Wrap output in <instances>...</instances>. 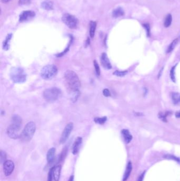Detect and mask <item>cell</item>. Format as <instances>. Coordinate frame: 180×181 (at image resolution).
<instances>
[{
  "mask_svg": "<svg viewBox=\"0 0 180 181\" xmlns=\"http://www.w3.org/2000/svg\"><path fill=\"white\" fill-rule=\"evenodd\" d=\"M175 116L176 118H180V111H178L175 113Z\"/></svg>",
  "mask_w": 180,
  "mask_h": 181,
  "instance_id": "obj_36",
  "label": "cell"
},
{
  "mask_svg": "<svg viewBox=\"0 0 180 181\" xmlns=\"http://www.w3.org/2000/svg\"><path fill=\"white\" fill-rule=\"evenodd\" d=\"M112 15H113L114 18H119L120 17H122L124 15V11L121 7L117 8L113 11Z\"/></svg>",
  "mask_w": 180,
  "mask_h": 181,
  "instance_id": "obj_17",
  "label": "cell"
},
{
  "mask_svg": "<svg viewBox=\"0 0 180 181\" xmlns=\"http://www.w3.org/2000/svg\"><path fill=\"white\" fill-rule=\"evenodd\" d=\"M55 154H56V148L54 147L51 148L48 151L46 154V159L48 164H51L54 161L55 158Z\"/></svg>",
  "mask_w": 180,
  "mask_h": 181,
  "instance_id": "obj_14",
  "label": "cell"
},
{
  "mask_svg": "<svg viewBox=\"0 0 180 181\" xmlns=\"http://www.w3.org/2000/svg\"><path fill=\"white\" fill-rule=\"evenodd\" d=\"M172 98L174 104L180 103V94L177 92H173L172 93Z\"/></svg>",
  "mask_w": 180,
  "mask_h": 181,
  "instance_id": "obj_20",
  "label": "cell"
},
{
  "mask_svg": "<svg viewBox=\"0 0 180 181\" xmlns=\"http://www.w3.org/2000/svg\"><path fill=\"white\" fill-rule=\"evenodd\" d=\"M143 27H144L145 29H146V30L147 36L149 37L150 36V26H149V24L145 23V24H143Z\"/></svg>",
  "mask_w": 180,
  "mask_h": 181,
  "instance_id": "obj_32",
  "label": "cell"
},
{
  "mask_svg": "<svg viewBox=\"0 0 180 181\" xmlns=\"http://www.w3.org/2000/svg\"><path fill=\"white\" fill-rule=\"evenodd\" d=\"M10 0H2V2L4 3H8V2H9Z\"/></svg>",
  "mask_w": 180,
  "mask_h": 181,
  "instance_id": "obj_38",
  "label": "cell"
},
{
  "mask_svg": "<svg viewBox=\"0 0 180 181\" xmlns=\"http://www.w3.org/2000/svg\"><path fill=\"white\" fill-rule=\"evenodd\" d=\"M15 165L11 160H7L3 163V170L5 176H10L14 170Z\"/></svg>",
  "mask_w": 180,
  "mask_h": 181,
  "instance_id": "obj_9",
  "label": "cell"
},
{
  "mask_svg": "<svg viewBox=\"0 0 180 181\" xmlns=\"http://www.w3.org/2000/svg\"><path fill=\"white\" fill-rule=\"evenodd\" d=\"M1 163L2 164L5 162V161L6 160V154L5 153V152L3 151V150H1Z\"/></svg>",
  "mask_w": 180,
  "mask_h": 181,
  "instance_id": "obj_27",
  "label": "cell"
},
{
  "mask_svg": "<svg viewBox=\"0 0 180 181\" xmlns=\"http://www.w3.org/2000/svg\"><path fill=\"white\" fill-rule=\"evenodd\" d=\"M64 78L71 92L79 90L81 83L76 73L71 70H68L64 73Z\"/></svg>",
  "mask_w": 180,
  "mask_h": 181,
  "instance_id": "obj_2",
  "label": "cell"
},
{
  "mask_svg": "<svg viewBox=\"0 0 180 181\" xmlns=\"http://www.w3.org/2000/svg\"><path fill=\"white\" fill-rule=\"evenodd\" d=\"M67 151H68V148L67 147H65L63 149V150L62 151L61 153L60 154V155L59 156V160L60 161L64 160V158L66 157L67 155Z\"/></svg>",
  "mask_w": 180,
  "mask_h": 181,
  "instance_id": "obj_25",
  "label": "cell"
},
{
  "mask_svg": "<svg viewBox=\"0 0 180 181\" xmlns=\"http://www.w3.org/2000/svg\"><path fill=\"white\" fill-rule=\"evenodd\" d=\"M36 16V13L32 11H24L21 13L19 17V21L20 22L29 21L34 18Z\"/></svg>",
  "mask_w": 180,
  "mask_h": 181,
  "instance_id": "obj_10",
  "label": "cell"
},
{
  "mask_svg": "<svg viewBox=\"0 0 180 181\" xmlns=\"http://www.w3.org/2000/svg\"><path fill=\"white\" fill-rule=\"evenodd\" d=\"M62 20L67 27L71 29L77 28L79 23L78 20L75 16L69 13H65L64 14L62 17Z\"/></svg>",
  "mask_w": 180,
  "mask_h": 181,
  "instance_id": "obj_7",
  "label": "cell"
},
{
  "mask_svg": "<svg viewBox=\"0 0 180 181\" xmlns=\"http://www.w3.org/2000/svg\"><path fill=\"white\" fill-rule=\"evenodd\" d=\"M10 78L15 83H24L26 80V74L23 68L16 67L11 69Z\"/></svg>",
  "mask_w": 180,
  "mask_h": 181,
  "instance_id": "obj_4",
  "label": "cell"
},
{
  "mask_svg": "<svg viewBox=\"0 0 180 181\" xmlns=\"http://www.w3.org/2000/svg\"><path fill=\"white\" fill-rule=\"evenodd\" d=\"M82 142V139L81 137H78L75 142L73 144L72 148V153L74 155H77L80 149V147Z\"/></svg>",
  "mask_w": 180,
  "mask_h": 181,
  "instance_id": "obj_12",
  "label": "cell"
},
{
  "mask_svg": "<svg viewBox=\"0 0 180 181\" xmlns=\"http://www.w3.org/2000/svg\"><path fill=\"white\" fill-rule=\"evenodd\" d=\"M36 130V125L34 122L30 121L26 124L21 134L20 138L23 141H30Z\"/></svg>",
  "mask_w": 180,
  "mask_h": 181,
  "instance_id": "obj_3",
  "label": "cell"
},
{
  "mask_svg": "<svg viewBox=\"0 0 180 181\" xmlns=\"http://www.w3.org/2000/svg\"><path fill=\"white\" fill-rule=\"evenodd\" d=\"M41 7L46 10H52L54 9V3L50 0H46L41 3Z\"/></svg>",
  "mask_w": 180,
  "mask_h": 181,
  "instance_id": "obj_15",
  "label": "cell"
},
{
  "mask_svg": "<svg viewBox=\"0 0 180 181\" xmlns=\"http://www.w3.org/2000/svg\"><path fill=\"white\" fill-rule=\"evenodd\" d=\"M61 94V91L59 88L55 87L46 89L43 93L44 98L50 103L57 101L60 98Z\"/></svg>",
  "mask_w": 180,
  "mask_h": 181,
  "instance_id": "obj_5",
  "label": "cell"
},
{
  "mask_svg": "<svg viewBox=\"0 0 180 181\" xmlns=\"http://www.w3.org/2000/svg\"><path fill=\"white\" fill-rule=\"evenodd\" d=\"M22 126V119L21 116L17 114L13 115L11 118L10 124L6 131L8 136L13 139L20 138Z\"/></svg>",
  "mask_w": 180,
  "mask_h": 181,
  "instance_id": "obj_1",
  "label": "cell"
},
{
  "mask_svg": "<svg viewBox=\"0 0 180 181\" xmlns=\"http://www.w3.org/2000/svg\"><path fill=\"white\" fill-rule=\"evenodd\" d=\"M73 128H74V124L72 122H69L66 125L63 132L62 133L60 140V142L61 144H64L67 141V140L69 138L70 135L71 134V132L72 131Z\"/></svg>",
  "mask_w": 180,
  "mask_h": 181,
  "instance_id": "obj_8",
  "label": "cell"
},
{
  "mask_svg": "<svg viewBox=\"0 0 180 181\" xmlns=\"http://www.w3.org/2000/svg\"><path fill=\"white\" fill-rule=\"evenodd\" d=\"M106 120H107V118L106 116H104L102 118H96L94 119V121L95 122L96 124H104Z\"/></svg>",
  "mask_w": 180,
  "mask_h": 181,
  "instance_id": "obj_24",
  "label": "cell"
},
{
  "mask_svg": "<svg viewBox=\"0 0 180 181\" xmlns=\"http://www.w3.org/2000/svg\"><path fill=\"white\" fill-rule=\"evenodd\" d=\"M68 181H74V176L72 175L70 176Z\"/></svg>",
  "mask_w": 180,
  "mask_h": 181,
  "instance_id": "obj_37",
  "label": "cell"
},
{
  "mask_svg": "<svg viewBox=\"0 0 180 181\" xmlns=\"http://www.w3.org/2000/svg\"><path fill=\"white\" fill-rule=\"evenodd\" d=\"M103 94L104 96H106V97H108V96H111V93H110V91L109 90L105 88L103 90Z\"/></svg>",
  "mask_w": 180,
  "mask_h": 181,
  "instance_id": "obj_33",
  "label": "cell"
},
{
  "mask_svg": "<svg viewBox=\"0 0 180 181\" xmlns=\"http://www.w3.org/2000/svg\"><path fill=\"white\" fill-rule=\"evenodd\" d=\"M11 38H12V34H8L5 39V41L4 42L3 49L5 50H8V49H9V43H10V41Z\"/></svg>",
  "mask_w": 180,
  "mask_h": 181,
  "instance_id": "obj_21",
  "label": "cell"
},
{
  "mask_svg": "<svg viewBox=\"0 0 180 181\" xmlns=\"http://www.w3.org/2000/svg\"><path fill=\"white\" fill-rule=\"evenodd\" d=\"M53 169H54V167L49 170L47 181H52V179H54V177H53Z\"/></svg>",
  "mask_w": 180,
  "mask_h": 181,
  "instance_id": "obj_31",
  "label": "cell"
},
{
  "mask_svg": "<svg viewBox=\"0 0 180 181\" xmlns=\"http://www.w3.org/2000/svg\"><path fill=\"white\" fill-rule=\"evenodd\" d=\"M100 61H101V65H103V67L105 68V69L110 70L112 68L111 62L109 61L108 56L105 52H104L101 55V58H100Z\"/></svg>",
  "mask_w": 180,
  "mask_h": 181,
  "instance_id": "obj_11",
  "label": "cell"
},
{
  "mask_svg": "<svg viewBox=\"0 0 180 181\" xmlns=\"http://www.w3.org/2000/svg\"><path fill=\"white\" fill-rule=\"evenodd\" d=\"M131 170H132V164L131 162H129L126 167V171L124 175L123 181H126L129 179V176L131 173Z\"/></svg>",
  "mask_w": 180,
  "mask_h": 181,
  "instance_id": "obj_18",
  "label": "cell"
},
{
  "mask_svg": "<svg viewBox=\"0 0 180 181\" xmlns=\"http://www.w3.org/2000/svg\"><path fill=\"white\" fill-rule=\"evenodd\" d=\"M97 27V23L95 21H91L90 22V29H89V34L91 38L94 37L95 34L96 29Z\"/></svg>",
  "mask_w": 180,
  "mask_h": 181,
  "instance_id": "obj_19",
  "label": "cell"
},
{
  "mask_svg": "<svg viewBox=\"0 0 180 181\" xmlns=\"http://www.w3.org/2000/svg\"><path fill=\"white\" fill-rule=\"evenodd\" d=\"M127 73V71H119L116 70L115 72H114V75H116L119 77H123L125 75H126Z\"/></svg>",
  "mask_w": 180,
  "mask_h": 181,
  "instance_id": "obj_28",
  "label": "cell"
},
{
  "mask_svg": "<svg viewBox=\"0 0 180 181\" xmlns=\"http://www.w3.org/2000/svg\"><path fill=\"white\" fill-rule=\"evenodd\" d=\"M165 158H166L167 159H172V160H175L178 162H180V158H178L177 157H176L175 156L172 155H166L164 156Z\"/></svg>",
  "mask_w": 180,
  "mask_h": 181,
  "instance_id": "obj_26",
  "label": "cell"
},
{
  "mask_svg": "<svg viewBox=\"0 0 180 181\" xmlns=\"http://www.w3.org/2000/svg\"><path fill=\"white\" fill-rule=\"evenodd\" d=\"M58 68L55 65H47L42 68L40 72L41 78L45 80H50L57 75Z\"/></svg>",
  "mask_w": 180,
  "mask_h": 181,
  "instance_id": "obj_6",
  "label": "cell"
},
{
  "mask_svg": "<svg viewBox=\"0 0 180 181\" xmlns=\"http://www.w3.org/2000/svg\"><path fill=\"white\" fill-rule=\"evenodd\" d=\"M62 167L60 165H58L54 167L53 169V177L54 181H59L60 177Z\"/></svg>",
  "mask_w": 180,
  "mask_h": 181,
  "instance_id": "obj_13",
  "label": "cell"
},
{
  "mask_svg": "<svg viewBox=\"0 0 180 181\" xmlns=\"http://www.w3.org/2000/svg\"><path fill=\"white\" fill-rule=\"evenodd\" d=\"M178 39H175L172 42V43L170 45V46L168 47L167 49V53H170L172 51L174 48H175V46L178 44Z\"/></svg>",
  "mask_w": 180,
  "mask_h": 181,
  "instance_id": "obj_23",
  "label": "cell"
},
{
  "mask_svg": "<svg viewBox=\"0 0 180 181\" xmlns=\"http://www.w3.org/2000/svg\"><path fill=\"white\" fill-rule=\"evenodd\" d=\"M172 22V16L171 14H167L166 18L165 19L164 23L165 27L166 28L169 27L171 26Z\"/></svg>",
  "mask_w": 180,
  "mask_h": 181,
  "instance_id": "obj_22",
  "label": "cell"
},
{
  "mask_svg": "<svg viewBox=\"0 0 180 181\" xmlns=\"http://www.w3.org/2000/svg\"><path fill=\"white\" fill-rule=\"evenodd\" d=\"M31 0H19V3L21 5H24L27 3H28Z\"/></svg>",
  "mask_w": 180,
  "mask_h": 181,
  "instance_id": "obj_34",
  "label": "cell"
},
{
  "mask_svg": "<svg viewBox=\"0 0 180 181\" xmlns=\"http://www.w3.org/2000/svg\"><path fill=\"white\" fill-rule=\"evenodd\" d=\"M144 173H143L140 176V177H139L138 181H143V178H144Z\"/></svg>",
  "mask_w": 180,
  "mask_h": 181,
  "instance_id": "obj_35",
  "label": "cell"
},
{
  "mask_svg": "<svg viewBox=\"0 0 180 181\" xmlns=\"http://www.w3.org/2000/svg\"><path fill=\"white\" fill-rule=\"evenodd\" d=\"M94 67H95V69L96 74L98 76H99L100 74V68H99V66L98 65V62H97L95 60L94 61Z\"/></svg>",
  "mask_w": 180,
  "mask_h": 181,
  "instance_id": "obj_30",
  "label": "cell"
},
{
  "mask_svg": "<svg viewBox=\"0 0 180 181\" xmlns=\"http://www.w3.org/2000/svg\"><path fill=\"white\" fill-rule=\"evenodd\" d=\"M121 134L123 136L127 144H129L131 141L132 136L130 134V132L128 130L123 129L121 130Z\"/></svg>",
  "mask_w": 180,
  "mask_h": 181,
  "instance_id": "obj_16",
  "label": "cell"
},
{
  "mask_svg": "<svg viewBox=\"0 0 180 181\" xmlns=\"http://www.w3.org/2000/svg\"><path fill=\"white\" fill-rule=\"evenodd\" d=\"M176 66H173L170 71V77L171 80L174 82H175V68Z\"/></svg>",
  "mask_w": 180,
  "mask_h": 181,
  "instance_id": "obj_29",
  "label": "cell"
}]
</instances>
